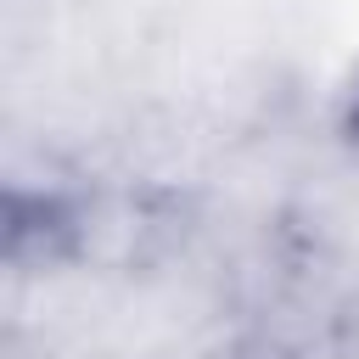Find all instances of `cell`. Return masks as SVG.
I'll return each mask as SVG.
<instances>
[{
  "label": "cell",
  "mask_w": 359,
  "mask_h": 359,
  "mask_svg": "<svg viewBox=\"0 0 359 359\" xmlns=\"http://www.w3.org/2000/svg\"><path fill=\"white\" fill-rule=\"evenodd\" d=\"M196 359H309V353H297L292 342H280L275 331H264L252 320H236V325L213 331Z\"/></svg>",
  "instance_id": "1"
}]
</instances>
